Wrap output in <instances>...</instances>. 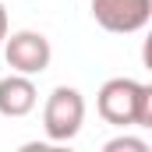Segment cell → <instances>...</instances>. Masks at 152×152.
<instances>
[{
  "label": "cell",
  "mask_w": 152,
  "mask_h": 152,
  "mask_svg": "<svg viewBox=\"0 0 152 152\" xmlns=\"http://www.w3.org/2000/svg\"><path fill=\"white\" fill-rule=\"evenodd\" d=\"M4 57H7V67L18 71V75L36 78L50 67L53 60V46L50 39L36 32V28H18V32H7L4 36Z\"/></svg>",
  "instance_id": "3"
},
{
  "label": "cell",
  "mask_w": 152,
  "mask_h": 152,
  "mask_svg": "<svg viewBox=\"0 0 152 152\" xmlns=\"http://www.w3.org/2000/svg\"><path fill=\"white\" fill-rule=\"evenodd\" d=\"M88 7L96 25L117 36L142 32L152 18V0H88Z\"/></svg>",
  "instance_id": "4"
},
{
  "label": "cell",
  "mask_w": 152,
  "mask_h": 152,
  "mask_svg": "<svg viewBox=\"0 0 152 152\" xmlns=\"http://www.w3.org/2000/svg\"><path fill=\"white\" fill-rule=\"evenodd\" d=\"M106 152H149V142H142V138H131V134H120V138H110Z\"/></svg>",
  "instance_id": "6"
},
{
  "label": "cell",
  "mask_w": 152,
  "mask_h": 152,
  "mask_svg": "<svg viewBox=\"0 0 152 152\" xmlns=\"http://www.w3.org/2000/svg\"><path fill=\"white\" fill-rule=\"evenodd\" d=\"M36 103H39V88L28 75L11 71L7 78H0V117H11V120L28 117L36 110Z\"/></svg>",
  "instance_id": "5"
},
{
  "label": "cell",
  "mask_w": 152,
  "mask_h": 152,
  "mask_svg": "<svg viewBox=\"0 0 152 152\" xmlns=\"http://www.w3.org/2000/svg\"><path fill=\"white\" fill-rule=\"evenodd\" d=\"M7 32H11V25H7V7H4V0H0V42H4Z\"/></svg>",
  "instance_id": "7"
},
{
  "label": "cell",
  "mask_w": 152,
  "mask_h": 152,
  "mask_svg": "<svg viewBox=\"0 0 152 152\" xmlns=\"http://www.w3.org/2000/svg\"><path fill=\"white\" fill-rule=\"evenodd\" d=\"M85 124V96L75 85H57L42 103V131L50 142H71Z\"/></svg>",
  "instance_id": "2"
},
{
  "label": "cell",
  "mask_w": 152,
  "mask_h": 152,
  "mask_svg": "<svg viewBox=\"0 0 152 152\" xmlns=\"http://www.w3.org/2000/svg\"><path fill=\"white\" fill-rule=\"evenodd\" d=\"M96 110L113 127H152V85L134 78H110L99 85Z\"/></svg>",
  "instance_id": "1"
}]
</instances>
